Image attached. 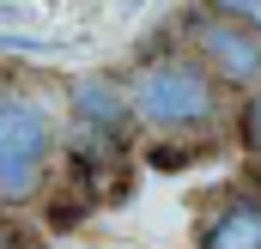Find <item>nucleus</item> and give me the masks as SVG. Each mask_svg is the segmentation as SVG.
Wrapping results in <instances>:
<instances>
[{
	"label": "nucleus",
	"mask_w": 261,
	"mask_h": 249,
	"mask_svg": "<svg viewBox=\"0 0 261 249\" xmlns=\"http://www.w3.org/2000/svg\"><path fill=\"white\" fill-rule=\"evenodd\" d=\"M134 116L158 134H200L225 116V85L200 67V55H152L128 79Z\"/></svg>",
	"instance_id": "obj_1"
},
{
	"label": "nucleus",
	"mask_w": 261,
	"mask_h": 249,
	"mask_svg": "<svg viewBox=\"0 0 261 249\" xmlns=\"http://www.w3.org/2000/svg\"><path fill=\"white\" fill-rule=\"evenodd\" d=\"M189 55H200V67L225 85V91H255L261 85V31H249L243 18H225L213 6H200L182 18Z\"/></svg>",
	"instance_id": "obj_2"
},
{
	"label": "nucleus",
	"mask_w": 261,
	"mask_h": 249,
	"mask_svg": "<svg viewBox=\"0 0 261 249\" xmlns=\"http://www.w3.org/2000/svg\"><path fill=\"white\" fill-rule=\"evenodd\" d=\"M55 128L43 116V104L31 97H0V201H31L43 188Z\"/></svg>",
	"instance_id": "obj_3"
},
{
	"label": "nucleus",
	"mask_w": 261,
	"mask_h": 249,
	"mask_svg": "<svg viewBox=\"0 0 261 249\" xmlns=\"http://www.w3.org/2000/svg\"><path fill=\"white\" fill-rule=\"evenodd\" d=\"M73 116H79V128H91L97 140H122L128 122H140L128 85H116V79H103V73H91V79L73 85Z\"/></svg>",
	"instance_id": "obj_4"
},
{
	"label": "nucleus",
	"mask_w": 261,
	"mask_h": 249,
	"mask_svg": "<svg viewBox=\"0 0 261 249\" xmlns=\"http://www.w3.org/2000/svg\"><path fill=\"white\" fill-rule=\"evenodd\" d=\"M200 249H261V201H231L200 225Z\"/></svg>",
	"instance_id": "obj_5"
},
{
	"label": "nucleus",
	"mask_w": 261,
	"mask_h": 249,
	"mask_svg": "<svg viewBox=\"0 0 261 249\" xmlns=\"http://www.w3.org/2000/svg\"><path fill=\"white\" fill-rule=\"evenodd\" d=\"M0 249H49V243H43L37 225H24V219H0Z\"/></svg>",
	"instance_id": "obj_6"
},
{
	"label": "nucleus",
	"mask_w": 261,
	"mask_h": 249,
	"mask_svg": "<svg viewBox=\"0 0 261 249\" xmlns=\"http://www.w3.org/2000/svg\"><path fill=\"white\" fill-rule=\"evenodd\" d=\"M243 152H255L261 158V85H255V97H249V104H243Z\"/></svg>",
	"instance_id": "obj_7"
},
{
	"label": "nucleus",
	"mask_w": 261,
	"mask_h": 249,
	"mask_svg": "<svg viewBox=\"0 0 261 249\" xmlns=\"http://www.w3.org/2000/svg\"><path fill=\"white\" fill-rule=\"evenodd\" d=\"M213 12H225V18H243L249 31H261V0H206Z\"/></svg>",
	"instance_id": "obj_8"
}]
</instances>
